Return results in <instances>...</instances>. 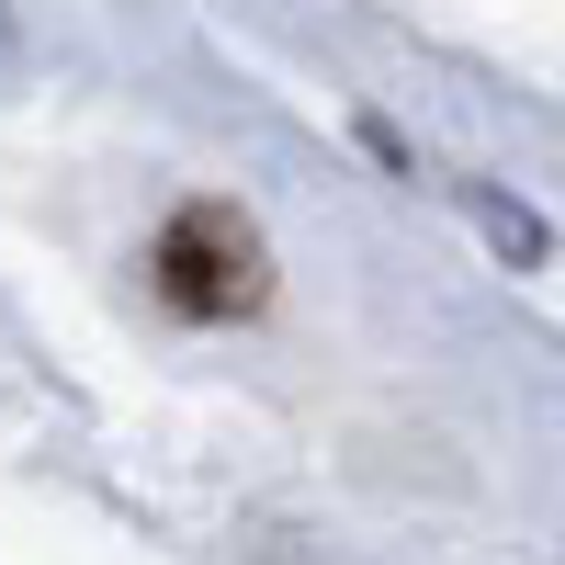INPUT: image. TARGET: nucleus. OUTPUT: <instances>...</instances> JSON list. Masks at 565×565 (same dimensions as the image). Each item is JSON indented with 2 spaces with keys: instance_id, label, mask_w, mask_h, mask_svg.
Masks as SVG:
<instances>
[{
  "instance_id": "obj_1",
  "label": "nucleus",
  "mask_w": 565,
  "mask_h": 565,
  "mask_svg": "<svg viewBox=\"0 0 565 565\" xmlns=\"http://www.w3.org/2000/svg\"><path fill=\"white\" fill-rule=\"evenodd\" d=\"M159 295L181 317H260L271 295V249L238 204H181L170 238H159Z\"/></svg>"
}]
</instances>
